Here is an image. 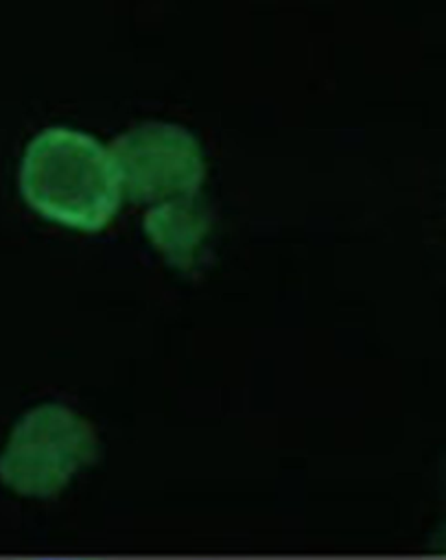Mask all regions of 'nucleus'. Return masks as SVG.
<instances>
[{
  "mask_svg": "<svg viewBox=\"0 0 446 560\" xmlns=\"http://www.w3.org/2000/svg\"><path fill=\"white\" fill-rule=\"evenodd\" d=\"M435 547H437V551L446 553V527L439 532V536H437V540H435Z\"/></svg>",
  "mask_w": 446,
  "mask_h": 560,
  "instance_id": "obj_5",
  "label": "nucleus"
},
{
  "mask_svg": "<svg viewBox=\"0 0 446 560\" xmlns=\"http://www.w3.org/2000/svg\"><path fill=\"white\" fill-rule=\"evenodd\" d=\"M107 151L122 192L136 203L192 197L206 177L201 147L179 125H138L120 133Z\"/></svg>",
  "mask_w": 446,
  "mask_h": 560,
  "instance_id": "obj_2",
  "label": "nucleus"
},
{
  "mask_svg": "<svg viewBox=\"0 0 446 560\" xmlns=\"http://www.w3.org/2000/svg\"><path fill=\"white\" fill-rule=\"evenodd\" d=\"M90 438L85 424L66 409L55 405L35 409L15 427L2 451L0 479L24 494L50 492L85 459Z\"/></svg>",
  "mask_w": 446,
  "mask_h": 560,
  "instance_id": "obj_3",
  "label": "nucleus"
},
{
  "mask_svg": "<svg viewBox=\"0 0 446 560\" xmlns=\"http://www.w3.org/2000/svg\"><path fill=\"white\" fill-rule=\"evenodd\" d=\"M151 243L179 269H190L210 230V217L197 195L160 201L144 214Z\"/></svg>",
  "mask_w": 446,
  "mask_h": 560,
  "instance_id": "obj_4",
  "label": "nucleus"
},
{
  "mask_svg": "<svg viewBox=\"0 0 446 560\" xmlns=\"http://www.w3.org/2000/svg\"><path fill=\"white\" fill-rule=\"evenodd\" d=\"M20 192L44 219L83 232L103 230L122 197L109 151L70 127H48L26 144Z\"/></svg>",
  "mask_w": 446,
  "mask_h": 560,
  "instance_id": "obj_1",
  "label": "nucleus"
}]
</instances>
